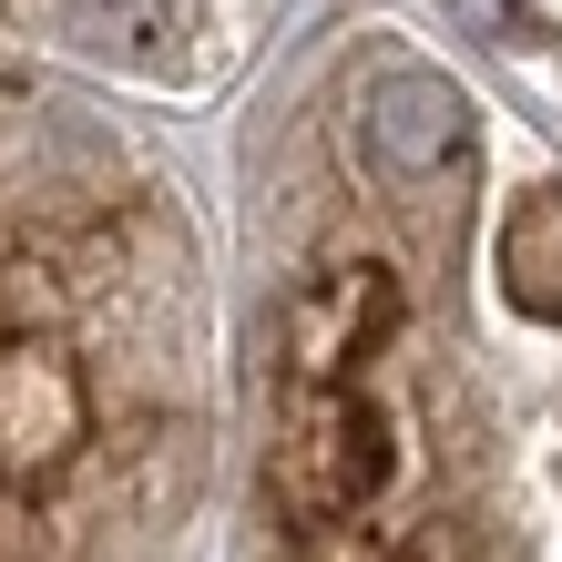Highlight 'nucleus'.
<instances>
[{"label": "nucleus", "mask_w": 562, "mask_h": 562, "mask_svg": "<svg viewBox=\"0 0 562 562\" xmlns=\"http://www.w3.org/2000/svg\"><path fill=\"white\" fill-rule=\"evenodd\" d=\"M246 562H562V175L389 31L246 164Z\"/></svg>", "instance_id": "1"}, {"label": "nucleus", "mask_w": 562, "mask_h": 562, "mask_svg": "<svg viewBox=\"0 0 562 562\" xmlns=\"http://www.w3.org/2000/svg\"><path fill=\"white\" fill-rule=\"evenodd\" d=\"M215 471V286L175 164L0 82V562H184Z\"/></svg>", "instance_id": "2"}, {"label": "nucleus", "mask_w": 562, "mask_h": 562, "mask_svg": "<svg viewBox=\"0 0 562 562\" xmlns=\"http://www.w3.org/2000/svg\"><path fill=\"white\" fill-rule=\"evenodd\" d=\"M267 0H0V42L92 61L123 82H215Z\"/></svg>", "instance_id": "3"}, {"label": "nucleus", "mask_w": 562, "mask_h": 562, "mask_svg": "<svg viewBox=\"0 0 562 562\" xmlns=\"http://www.w3.org/2000/svg\"><path fill=\"white\" fill-rule=\"evenodd\" d=\"M460 31H481L491 52H512L542 92H562V0H450Z\"/></svg>", "instance_id": "4"}]
</instances>
